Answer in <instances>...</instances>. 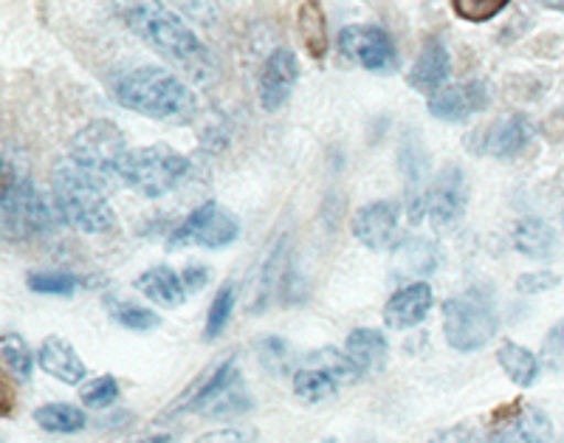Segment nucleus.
<instances>
[{
  "label": "nucleus",
  "mask_w": 564,
  "mask_h": 443,
  "mask_svg": "<svg viewBox=\"0 0 564 443\" xmlns=\"http://www.w3.org/2000/svg\"><path fill=\"white\" fill-rule=\"evenodd\" d=\"M170 3L178 7L184 14H189V18L200 20V23L215 20V0H170Z\"/></svg>",
  "instance_id": "obj_39"
},
{
  "label": "nucleus",
  "mask_w": 564,
  "mask_h": 443,
  "mask_svg": "<svg viewBox=\"0 0 564 443\" xmlns=\"http://www.w3.org/2000/svg\"><path fill=\"white\" fill-rule=\"evenodd\" d=\"M513 249L520 251L522 258L531 260H551L556 258L558 240L556 231L551 224H545L542 218H522L520 224L513 226L511 231Z\"/></svg>",
  "instance_id": "obj_23"
},
{
  "label": "nucleus",
  "mask_w": 564,
  "mask_h": 443,
  "mask_svg": "<svg viewBox=\"0 0 564 443\" xmlns=\"http://www.w3.org/2000/svg\"><path fill=\"white\" fill-rule=\"evenodd\" d=\"M240 238V220L226 213L218 201H206L186 215L170 235V249L198 246V249H226Z\"/></svg>",
  "instance_id": "obj_9"
},
{
  "label": "nucleus",
  "mask_w": 564,
  "mask_h": 443,
  "mask_svg": "<svg viewBox=\"0 0 564 443\" xmlns=\"http://www.w3.org/2000/svg\"><path fill=\"white\" fill-rule=\"evenodd\" d=\"M116 399H119V381H116V376H110V372L85 381V385L79 387V401H83L85 407H90V410H105V407L113 404Z\"/></svg>",
  "instance_id": "obj_34"
},
{
  "label": "nucleus",
  "mask_w": 564,
  "mask_h": 443,
  "mask_svg": "<svg viewBox=\"0 0 564 443\" xmlns=\"http://www.w3.org/2000/svg\"><path fill=\"white\" fill-rule=\"evenodd\" d=\"M54 206L59 218L83 235H108L116 229L113 206L108 190L97 179H90L70 159H63L52 173Z\"/></svg>",
  "instance_id": "obj_3"
},
{
  "label": "nucleus",
  "mask_w": 564,
  "mask_h": 443,
  "mask_svg": "<svg viewBox=\"0 0 564 443\" xmlns=\"http://www.w3.org/2000/svg\"><path fill=\"white\" fill-rule=\"evenodd\" d=\"M437 246L426 238H406L392 251V274L395 280L426 277L437 269Z\"/></svg>",
  "instance_id": "obj_22"
},
{
  "label": "nucleus",
  "mask_w": 564,
  "mask_h": 443,
  "mask_svg": "<svg viewBox=\"0 0 564 443\" xmlns=\"http://www.w3.org/2000/svg\"><path fill=\"white\" fill-rule=\"evenodd\" d=\"M539 361H545L551 370L564 372V320L556 322L551 331H547L545 342H542V356Z\"/></svg>",
  "instance_id": "obj_37"
},
{
  "label": "nucleus",
  "mask_w": 564,
  "mask_h": 443,
  "mask_svg": "<svg viewBox=\"0 0 564 443\" xmlns=\"http://www.w3.org/2000/svg\"><path fill=\"white\" fill-rule=\"evenodd\" d=\"M497 361H500L502 372H506L508 379L517 387H533L539 379V372H542L539 356L511 339H502V345L497 347Z\"/></svg>",
  "instance_id": "obj_25"
},
{
  "label": "nucleus",
  "mask_w": 564,
  "mask_h": 443,
  "mask_svg": "<svg viewBox=\"0 0 564 443\" xmlns=\"http://www.w3.org/2000/svg\"><path fill=\"white\" fill-rule=\"evenodd\" d=\"M257 356H260V365L269 372H276V376H285L291 372V347L289 342L280 339V336H265V339L257 342Z\"/></svg>",
  "instance_id": "obj_35"
},
{
  "label": "nucleus",
  "mask_w": 564,
  "mask_h": 443,
  "mask_svg": "<svg viewBox=\"0 0 564 443\" xmlns=\"http://www.w3.org/2000/svg\"><path fill=\"white\" fill-rule=\"evenodd\" d=\"M0 164H3V155H0Z\"/></svg>",
  "instance_id": "obj_46"
},
{
  "label": "nucleus",
  "mask_w": 564,
  "mask_h": 443,
  "mask_svg": "<svg viewBox=\"0 0 564 443\" xmlns=\"http://www.w3.org/2000/svg\"><path fill=\"white\" fill-rule=\"evenodd\" d=\"M124 20L155 54H161L175 68L189 74L195 83H209L212 74H215V60H212V52L204 45V40L186 26L181 14L164 7L161 0H135L133 7L124 12Z\"/></svg>",
  "instance_id": "obj_1"
},
{
  "label": "nucleus",
  "mask_w": 564,
  "mask_h": 443,
  "mask_svg": "<svg viewBox=\"0 0 564 443\" xmlns=\"http://www.w3.org/2000/svg\"><path fill=\"white\" fill-rule=\"evenodd\" d=\"M34 424L52 435H77L88 426V415L79 407L65 404V401H52L34 410Z\"/></svg>",
  "instance_id": "obj_27"
},
{
  "label": "nucleus",
  "mask_w": 564,
  "mask_h": 443,
  "mask_svg": "<svg viewBox=\"0 0 564 443\" xmlns=\"http://www.w3.org/2000/svg\"><path fill=\"white\" fill-rule=\"evenodd\" d=\"M235 302H238V289H235V283L220 285L215 300L209 302V311H206V325H204L206 342H215L218 336H224V331L229 328L231 314H235Z\"/></svg>",
  "instance_id": "obj_29"
},
{
  "label": "nucleus",
  "mask_w": 564,
  "mask_h": 443,
  "mask_svg": "<svg viewBox=\"0 0 564 443\" xmlns=\"http://www.w3.org/2000/svg\"><path fill=\"white\" fill-rule=\"evenodd\" d=\"M0 218L14 238H34L54 229V213L43 193L7 161L0 164Z\"/></svg>",
  "instance_id": "obj_5"
},
{
  "label": "nucleus",
  "mask_w": 564,
  "mask_h": 443,
  "mask_svg": "<svg viewBox=\"0 0 564 443\" xmlns=\"http://www.w3.org/2000/svg\"><path fill=\"white\" fill-rule=\"evenodd\" d=\"M430 443H475V435H471V430L466 424H460L449 426V430H441Z\"/></svg>",
  "instance_id": "obj_43"
},
{
  "label": "nucleus",
  "mask_w": 564,
  "mask_h": 443,
  "mask_svg": "<svg viewBox=\"0 0 564 443\" xmlns=\"http://www.w3.org/2000/svg\"><path fill=\"white\" fill-rule=\"evenodd\" d=\"M345 354L361 376H372L390 359V342L379 328H356L347 336Z\"/></svg>",
  "instance_id": "obj_20"
},
{
  "label": "nucleus",
  "mask_w": 564,
  "mask_h": 443,
  "mask_svg": "<svg viewBox=\"0 0 564 443\" xmlns=\"http://www.w3.org/2000/svg\"><path fill=\"white\" fill-rule=\"evenodd\" d=\"M352 238L370 251H390L401 231V204L398 201H372L352 215Z\"/></svg>",
  "instance_id": "obj_13"
},
{
  "label": "nucleus",
  "mask_w": 564,
  "mask_h": 443,
  "mask_svg": "<svg viewBox=\"0 0 564 443\" xmlns=\"http://www.w3.org/2000/svg\"><path fill=\"white\" fill-rule=\"evenodd\" d=\"M108 311L113 316V322H119L122 328L135 331V334H148V331H155L161 325V316L153 309L139 305V302L116 300L108 302Z\"/></svg>",
  "instance_id": "obj_31"
},
{
  "label": "nucleus",
  "mask_w": 564,
  "mask_h": 443,
  "mask_svg": "<svg viewBox=\"0 0 564 443\" xmlns=\"http://www.w3.org/2000/svg\"><path fill=\"white\" fill-rule=\"evenodd\" d=\"M449 74V48H446V43H443L441 37H430L421 45V52H417V60L415 65H412L406 83H410V88L421 90V94H437V90L446 85Z\"/></svg>",
  "instance_id": "obj_17"
},
{
  "label": "nucleus",
  "mask_w": 564,
  "mask_h": 443,
  "mask_svg": "<svg viewBox=\"0 0 564 443\" xmlns=\"http://www.w3.org/2000/svg\"><path fill=\"white\" fill-rule=\"evenodd\" d=\"M468 204V184L466 173H463L457 164H446L441 173L435 175V181L426 190V215H430L432 229L446 231L463 218Z\"/></svg>",
  "instance_id": "obj_12"
},
{
  "label": "nucleus",
  "mask_w": 564,
  "mask_h": 443,
  "mask_svg": "<svg viewBox=\"0 0 564 443\" xmlns=\"http://www.w3.org/2000/svg\"><path fill=\"white\" fill-rule=\"evenodd\" d=\"M209 277H212V271L200 263H189L184 271H181V280H184L186 294H195V291L204 289V285L209 283Z\"/></svg>",
  "instance_id": "obj_40"
},
{
  "label": "nucleus",
  "mask_w": 564,
  "mask_h": 443,
  "mask_svg": "<svg viewBox=\"0 0 564 443\" xmlns=\"http://www.w3.org/2000/svg\"><path fill=\"white\" fill-rule=\"evenodd\" d=\"M37 365L40 370L48 372L52 379L63 381V385H83L85 376H88V367H85L83 356L74 350L68 339L63 336H45L43 345L37 350Z\"/></svg>",
  "instance_id": "obj_18"
},
{
  "label": "nucleus",
  "mask_w": 564,
  "mask_h": 443,
  "mask_svg": "<svg viewBox=\"0 0 564 443\" xmlns=\"http://www.w3.org/2000/svg\"><path fill=\"white\" fill-rule=\"evenodd\" d=\"M533 122L525 114H511L500 122H494L486 133V153L494 159H513L531 144Z\"/></svg>",
  "instance_id": "obj_19"
},
{
  "label": "nucleus",
  "mask_w": 564,
  "mask_h": 443,
  "mask_svg": "<svg viewBox=\"0 0 564 443\" xmlns=\"http://www.w3.org/2000/svg\"><path fill=\"white\" fill-rule=\"evenodd\" d=\"M327 443H336V441H327Z\"/></svg>",
  "instance_id": "obj_47"
},
{
  "label": "nucleus",
  "mask_w": 564,
  "mask_h": 443,
  "mask_svg": "<svg viewBox=\"0 0 564 443\" xmlns=\"http://www.w3.org/2000/svg\"><path fill=\"white\" fill-rule=\"evenodd\" d=\"M26 283L34 294L70 296V294H77L79 277L65 274V271H34V274H29Z\"/></svg>",
  "instance_id": "obj_33"
},
{
  "label": "nucleus",
  "mask_w": 564,
  "mask_h": 443,
  "mask_svg": "<svg viewBox=\"0 0 564 443\" xmlns=\"http://www.w3.org/2000/svg\"><path fill=\"white\" fill-rule=\"evenodd\" d=\"M443 336L457 354H477L497 336L500 320L494 311L491 300L477 291L449 296L441 309Z\"/></svg>",
  "instance_id": "obj_6"
},
{
  "label": "nucleus",
  "mask_w": 564,
  "mask_h": 443,
  "mask_svg": "<svg viewBox=\"0 0 564 443\" xmlns=\"http://www.w3.org/2000/svg\"><path fill=\"white\" fill-rule=\"evenodd\" d=\"M285 280H289V269H285V244L276 246L271 251V258L265 260L263 271H260V283H257V302L251 309L263 311L269 302H274L276 296L285 289Z\"/></svg>",
  "instance_id": "obj_28"
},
{
  "label": "nucleus",
  "mask_w": 564,
  "mask_h": 443,
  "mask_svg": "<svg viewBox=\"0 0 564 443\" xmlns=\"http://www.w3.org/2000/svg\"><path fill=\"white\" fill-rule=\"evenodd\" d=\"M195 443H251V437L240 430H231V426H224V430H209L204 435L195 437Z\"/></svg>",
  "instance_id": "obj_41"
},
{
  "label": "nucleus",
  "mask_w": 564,
  "mask_h": 443,
  "mask_svg": "<svg viewBox=\"0 0 564 443\" xmlns=\"http://www.w3.org/2000/svg\"><path fill=\"white\" fill-rule=\"evenodd\" d=\"M539 7L553 9V12H564V0H536Z\"/></svg>",
  "instance_id": "obj_45"
},
{
  "label": "nucleus",
  "mask_w": 564,
  "mask_h": 443,
  "mask_svg": "<svg viewBox=\"0 0 564 443\" xmlns=\"http://www.w3.org/2000/svg\"><path fill=\"white\" fill-rule=\"evenodd\" d=\"M305 361L330 372V376H334L341 387H347V385H352V381L361 379V372L356 370V365L347 359V354L345 350H339V347H322V350H314V354L305 356Z\"/></svg>",
  "instance_id": "obj_32"
},
{
  "label": "nucleus",
  "mask_w": 564,
  "mask_h": 443,
  "mask_svg": "<svg viewBox=\"0 0 564 443\" xmlns=\"http://www.w3.org/2000/svg\"><path fill=\"white\" fill-rule=\"evenodd\" d=\"M135 289L148 296L153 305H159V309H181L186 296H189L178 271L164 263L150 266L148 271H141L139 280H135Z\"/></svg>",
  "instance_id": "obj_21"
},
{
  "label": "nucleus",
  "mask_w": 564,
  "mask_h": 443,
  "mask_svg": "<svg viewBox=\"0 0 564 443\" xmlns=\"http://www.w3.org/2000/svg\"><path fill=\"white\" fill-rule=\"evenodd\" d=\"M296 32L311 60H325L327 54V23L319 0H305L296 12Z\"/></svg>",
  "instance_id": "obj_26"
},
{
  "label": "nucleus",
  "mask_w": 564,
  "mask_h": 443,
  "mask_svg": "<svg viewBox=\"0 0 564 443\" xmlns=\"http://www.w3.org/2000/svg\"><path fill=\"white\" fill-rule=\"evenodd\" d=\"M14 412V390L9 379L0 372V415H12Z\"/></svg>",
  "instance_id": "obj_44"
},
{
  "label": "nucleus",
  "mask_w": 564,
  "mask_h": 443,
  "mask_svg": "<svg viewBox=\"0 0 564 443\" xmlns=\"http://www.w3.org/2000/svg\"><path fill=\"white\" fill-rule=\"evenodd\" d=\"M243 410H249V396L243 390L235 359H226L206 370L173 407V412H200V415H235Z\"/></svg>",
  "instance_id": "obj_8"
},
{
  "label": "nucleus",
  "mask_w": 564,
  "mask_h": 443,
  "mask_svg": "<svg viewBox=\"0 0 564 443\" xmlns=\"http://www.w3.org/2000/svg\"><path fill=\"white\" fill-rule=\"evenodd\" d=\"M116 102L155 122H189L198 114V99L189 85L159 65H141L113 88Z\"/></svg>",
  "instance_id": "obj_2"
},
{
  "label": "nucleus",
  "mask_w": 564,
  "mask_h": 443,
  "mask_svg": "<svg viewBox=\"0 0 564 443\" xmlns=\"http://www.w3.org/2000/svg\"><path fill=\"white\" fill-rule=\"evenodd\" d=\"M130 148L124 142V133L116 128L110 119H94L85 125L74 139H70L68 159L79 170L97 179L105 190L122 184L124 161H128Z\"/></svg>",
  "instance_id": "obj_4"
},
{
  "label": "nucleus",
  "mask_w": 564,
  "mask_h": 443,
  "mask_svg": "<svg viewBox=\"0 0 564 443\" xmlns=\"http://www.w3.org/2000/svg\"><path fill=\"white\" fill-rule=\"evenodd\" d=\"M186 175H189L186 155L167 144H150V148L130 150L122 184L139 193L141 198H164L184 184Z\"/></svg>",
  "instance_id": "obj_7"
},
{
  "label": "nucleus",
  "mask_w": 564,
  "mask_h": 443,
  "mask_svg": "<svg viewBox=\"0 0 564 443\" xmlns=\"http://www.w3.org/2000/svg\"><path fill=\"white\" fill-rule=\"evenodd\" d=\"M511 0H452V9L460 20L468 23H488L502 12Z\"/></svg>",
  "instance_id": "obj_36"
},
{
  "label": "nucleus",
  "mask_w": 564,
  "mask_h": 443,
  "mask_svg": "<svg viewBox=\"0 0 564 443\" xmlns=\"http://www.w3.org/2000/svg\"><path fill=\"white\" fill-rule=\"evenodd\" d=\"M175 441H178V432L170 430V426H150V430L139 432V435H133L124 443H175Z\"/></svg>",
  "instance_id": "obj_42"
},
{
  "label": "nucleus",
  "mask_w": 564,
  "mask_h": 443,
  "mask_svg": "<svg viewBox=\"0 0 564 443\" xmlns=\"http://www.w3.org/2000/svg\"><path fill=\"white\" fill-rule=\"evenodd\" d=\"M0 361L7 365V370L12 376H18L20 381H29L34 372V354L29 342L20 334H3L0 336Z\"/></svg>",
  "instance_id": "obj_30"
},
{
  "label": "nucleus",
  "mask_w": 564,
  "mask_h": 443,
  "mask_svg": "<svg viewBox=\"0 0 564 443\" xmlns=\"http://www.w3.org/2000/svg\"><path fill=\"white\" fill-rule=\"evenodd\" d=\"M435 305V291L430 283H406L387 300L384 325L392 331L417 328Z\"/></svg>",
  "instance_id": "obj_16"
},
{
  "label": "nucleus",
  "mask_w": 564,
  "mask_h": 443,
  "mask_svg": "<svg viewBox=\"0 0 564 443\" xmlns=\"http://www.w3.org/2000/svg\"><path fill=\"white\" fill-rule=\"evenodd\" d=\"M291 385H294L296 399L305 401V404H325V401H330L341 390V385L330 372L316 365H308V361H302V367L291 372Z\"/></svg>",
  "instance_id": "obj_24"
},
{
  "label": "nucleus",
  "mask_w": 564,
  "mask_h": 443,
  "mask_svg": "<svg viewBox=\"0 0 564 443\" xmlns=\"http://www.w3.org/2000/svg\"><path fill=\"white\" fill-rule=\"evenodd\" d=\"M339 52L372 74H390L398 68L395 40L381 26H345L339 32Z\"/></svg>",
  "instance_id": "obj_11"
},
{
  "label": "nucleus",
  "mask_w": 564,
  "mask_h": 443,
  "mask_svg": "<svg viewBox=\"0 0 564 443\" xmlns=\"http://www.w3.org/2000/svg\"><path fill=\"white\" fill-rule=\"evenodd\" d=\"M551 418L528 401H511L491 415L482 443H551Z\"/></svg>",
  "instance_id": "obj_10"
},
{
  "label": "nucleus",
  "mask_w": 564,
  "mask_h": 443,
  "mask_svg": "<svg viewBox=\"0 0 564 443\" xmlns=\"http://www.w3.org/2000/svg\"><path fill=\"white\" fill-rule=\"evenodd\" d=\"M558 443H564V441H558Z\"/></svg>",
  "instance_id": "obj_48"
},
{
  "label": "nucleus",
  "mask_w": 564,
  "mask_h": 443,
  "mask_svg": "<svg viewBox=\"0 0 564 443\" xmlns=\"http://www.w3.org/2000/svg\"><path fill=\"white\" fill-rule=\"evenodd\" d=\"M491 102V88L482 79H468V83L443 85L437 94L430 97V114L441 122H466L475 114L488 108Z\"/></svg>",
  "instance_id": "obj_15"
},
{
  "label": "nucleus",
  "mask_w": 564,
  "mask_h": 443,
  "mask_svg": "<svg viewBox=\"0 0 564 443\" xmlns=\"http://www.w3.org/2000/svg\"><path fill=\"white\" fill-rule=\"evenodd\" d=\"M558 283H562V280H558V274H553V271H531V274H522L520 280H517V291H520V294H545V291L556 289Z\"/></svg>",
  "instance_id": "obj_38"
},
{
  "label": "nucleus",
  "mask_w": 564,
  "mask_h": 443,
  "mask_svg": "<svg viewBox=\"0 0 564 443\" xmlns=\"http://www.w3.org/2000/svg\"><path fill=\"white\" fill-rule=\"evenodd\" d=\"M296 83H300V63H296V54L289 48H276L269 54V60L260 68V77H257V97L263 110L274 114L282 105L289 102L291 94H294Z\"/></svg>",
  "instance_id": "obj_14"
}]
</instances>
